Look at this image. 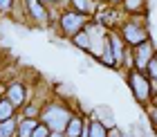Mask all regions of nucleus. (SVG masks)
<instances>
[{
    "mask_svg": "<svg viewBox=\"0 0 157 137\" xmlns=\"http://www.w3.org/2000/svg\"><path fill=\"white\" fill-rule=\"evenodd\" d=\"M43 119H45V126L47 128L61 133V131H65V126L70 121V112L63 106H49L45 110V115H43Z\"/></svg>",
    "mask_w": 157,
    "mask_h": 137,
    "instance_id": "1",
    "label": "nucleus"
},
{
    "mask_svg": "<svg viewBox=\"0 0 157 137\" xmlns=\"http://www.w3.org/2000/svg\"><path fill=\"white\" fill-rule=\"evenodd\" d=\"M130 85H132V92L137 97V101H141V104L148 101V97H151V83L139 72H130Z\"/></svg>",
    "mask_w": 157,
    "mask_h": 137,
    "instance_id": "2",
    "label": "nucleus"
},
{
    "mask_svg": "<svg viewBox=\"0 0 157 137\" xmlns=\"http://www.w3.org/2000/svg\"><path fill=\"white\" fill-rule=\"evenodd\" d=\"M124 38L128 41V45H141L144 41H148L146 27H141L137 23H128L124 25Z\"/></svg>",
    "mask_w": 157,
    "mask_h": 137,
    "instance_id": "3",
    "label": "nucleus"
},
{
    "mask_svg": "<svg viewBox=\"0 0 157 137\" xmlns=\"http://www.w3.org/2000/svg\"><path fill=\"white\" fill-rule=\"evenodd\" d=\"M83 23H85V16H83V14H74V11H70V14H65V16L61 18L63 32L70 34V36H76L78 29L83 27Z\"/></svg>",
    "mask_w": 157,
    "mask_h": 137,
    "instance_id": "4",
    "label": "nucleus"
},
{
    "mask_svg": "<svg viewBox=\"0 0 157 137\" xmlns=\"http://www.w3.org/2000/svg\"><path fill=\"white\" fill-rule=\"evenodd\" d=\"M153 43L151 41H144L141 45H137V52H135V65H137V70H144L148 63L153 61Z\"/></svg>",
    "mask_w": 157,
    "mask_h": 137,
    "instance_id": "5",
    "label": "nucleus"
},
{
    "mask_svg": "<svg viewBox=\"0 0 157 137\" xmlns=\"http://www.w3.org/2000/svg\"><path fill=\"white\" fill-rule=\"evenodd\" d=\"M81 133H83V121L78 117H70L67 126H65V135L67 137H81Z\"/></svg>",
    "mask_w": 157,
    "mask_h": 137,
    "instance_id": "6",
    "label": "nucleus"
},
{
    "mask_svg": "<svg viewBox=\"0 0 157 137\" xmlns=\"http://www.w3.org/2000/svg\"><path fill=\"white\" fill-rule=\"evenodd\" d=\"M23 99H25V90H23V85H20V83L9 85V101H11L13 106H20V104H23Z\"/></svg>",
    "mask_w": 157,
    "mask_h": 137,
    "instance_id": "7",
    "label": "nucleus"
},
{
    "mask_svg": "<svg viewBox=\"0 0 157 137\" xmlns=\"http://www.w3.org/2000/svg\"><path fill=\"white\" fill-rule=\"evenodd\" d=\"M27 5H29V11H32V16L38 20V23H43L45 20V9H43V5H40V0H27Z\"/></svg>",
    "mask_w": 157,
    "mask_h": 137,
    "instance_id": "8",
    "label": "nucleus"
},
{
    "mask_svg": "<svg viewBox=\"0 0 157 137\" xmlns=\"http://www.w3.org/2000/svg\"><path fill=\"white\" fill-rule=\"evenodd\" d=\"M99 59H101L103 65H115V63H117L115 52H112V45H110V41L105 43V47H103V52H101V56H99Z\"/></svg>",
    "mask_w": 157,
    "mask_h": 137,
    "instance_id": "9",
    "label": "nucleus"
},
{
    "mask_svg": "<svg viewBox=\"0 0 157 137\" xmlns=\"http://www.w3.org/2000/svg\"><path fill=\"white\" fill-rule=\"evenodd\" d=\"M13 128H16V121H13L11 117L5 119V121H0V137H11Z\"/></svg>",
    "mask_w": 157,
    "mask_h": 137,
    "instance_id": "10",
    "label": "nucleus"
},
{
    "mask_svg": "<svg viewBox=\"0 0 157 137\" xmlns=\"http://www.w3.org/2000/svg\"><path fill=\"white\" fill-rule=\"evenodd\" d=\"M34 128H36V121L34 119H25L23 126H20V131H18V137H32Z\"/></svg>",
    "mask_w": 157,
    "mask_h": 137,
    "instance_id": "11",
    "label": "nucleus"
},
{
    "mask_svg": "<svg viewBox=\"0 0 157 137\" xmlns=\"http://www.w3.org/2000/svg\"><path fill=\"white\" fill-rule=\"evenodd\" d=\"M90 137H108L105 126L101 124V121H92L90 124Z\"/></svg>",
    "mask_w": 157,
    "mask_h": 137,
    "instance_id": "12",
    "label": "nucleus"
},
{
    "mask_svg": "<svg viewBox=\"0 0 157 137\" xmlns=\"http://www.w3.org/2000/svg\"><path fill=\"white\" fill-rule=\"evenodd\" d=\"M110 45H112V52H115L117 63H121L124 61V47H121V43L117 41V36H110Z\"/></svg>",
    "mask_w": 157,
    "mask_h": 137,
    "instance_id": "13",
    "label": "nucleus"
},
{
    "mask_svg": "<svg viewBox=\"0 0 157 137\" xmlns=\"http://www.w3.org/2000/svg\"><path fill=\"white\" fill-rule=\"evenodd\" d=\"M74 43L83 49H90V32H78L74 36Z\"/></svg>",
    "mask_w": 157,
    "mask_h": 137,
    "instance_id": "14",
    "label": "nucleus"
},
{
    "mask_svg": "<svg viewBox=\"0 0 157 137\" xmlns=\"http://www.w3.org/2000/svg\"><path fill=\"white\" fill-rule=\"evenodd\" d=\"M11 112H13V104L11 101H0V121L9 119Z\"/></svg>",
    "mask_w": 157,
    "mask_h": 137,
    "instance_id": "15",
    "label": "nucleus"
},
{
    "mask_svg": "<svg viewBox=\"0 0 157 137\" xmlns=\"http://www.w3.org/2000/svg\"><path fill=\"white\" fill-rule=\"evenodd\" d=\"M72 2L78 7V11H92V9H94V2H92V0H72Z\"/></svg>",
    "mask_w": 157,
    "mask_h": 137,
    "instance_id": "16",
    "label": "nucleus"
},
{
    "mask_svg": "<svg viewBox=\"0 0 157 137\" xmlns=\"http://www.w3.org/2000/svg\"><path fill=\"white\" fill-rule=\"evenodd\" d=\"M32 137H49V128H47L45 124H40V126H36V128H34Z\"/></svg>",
    "mask_w": 157,
    "mask_h": 137,
    "instance_id": "17",
    "label": "nucleus"
},
{
    "mask_svg": "<svg viewBox=\"0 0 157 137\" xmlns=\"http://www.w3.org/2000/svg\"><path fill=\"white\" fill-rule=\"evenodd\" d=\"M146 68H148V74H151V76L155 79V81H157V56H153V61L148 63Z\"/></svg>",
    "mask_w": 157,
    "mask_h": 137,
    "instance_id": "18",
    "label": "nucleus"
},
{
    "mask_svg": "<svg viewBox=\"0 0 157 137\" xmlns=\"http://www.w3.org/2000/svg\"><path fill=\"white\" fill-rule=\"evenodd\" d=\"M141 2H144V0H126V9L135 11V9H139V7H141Z\"/></svg>",
    "mask_w": 157,
    "mask_h": 137,
    "instance_id": "19",
    "label": "nucleus"
},
{
    "mask_svg": "<svg viewBox=\"0 0 157 137\" xmlns=\"http://www.w3.org/2000/svg\"><path fill=\"white\" fill-rule=\"evenodd\" d=\"M11 7V0H0V11H7Z\"/></svg>",
    "mask_w": 157,
    "mask_h": 137,
    "instance_id": "20",
    "label": "nucleus"
},
{
    "mask_svg": "<svg viewBox=\"0 0 157 137\" xmlns=\"http://www.w3.org/2000/svg\"><path fill=\"white\" fill-rule=\"evenodd\" d=\"M151 121L157 126V108H153V112H151Z\"/></svg>",
    "mask_w": 157,
    "mask_h": 137,
    "instance_id": "21",
    "label": "nucleus"
},
{
    "mask_svg": "<svg viewBox=\"0 0 157 137\" xmlns=\"http://www.w3.org/2000/svg\"><path fill=\"white\" fill-rule=\"evenodd\" d=\"M36 112H38V108H34V106H32V108H27V115H29V117H34Z\"/></svg>",
    "mask_w": 157,
    "mask_h": 137,
    "instance_id": "22",
    "label": "nucleus"
},
{
    "mask_svg": "<svg viewBox=\"0 0 157 137\" xmlns=\"http://www.w3.org/2000/svg\"><path fill=\"white\" fill-rule=\"evenodd\" d=\"M49 137H63L61 133H49Z\"/></svg>",
    "mask_w": 157,
    "mask_h": 137,
    "instance_id": "23",
    "label": "nucleus"
},
{
    "mask_svg": "<svg viewBox=\"0 0 157 137\" xmlns=\"http://www.w3.org/2000/svg\"><path fill=\"white\" fill-rule=\"evenodd\" d=\"M110 137H119V133L115 131V128H112V135H110Z\"/></svg>",
    "mask_w": 157,
    "mask_h": 137,
    "instance_id": "24",
    "label": "nucleus"
},
{
    "mask_svg": "<svg viewBox=\"0 0 157 137\" xmlns=\"http://www.w3.org/2000/svg\"><path fill=\"white\" fill-rule=\"evenodd\" d=\"M40 2H52V0H40Z\"/></svg>",
    "mask_w": 157,
    "mask_h": 137,
    "instance_id": "25",
    "label": "nucleus"
}]
</instances>
